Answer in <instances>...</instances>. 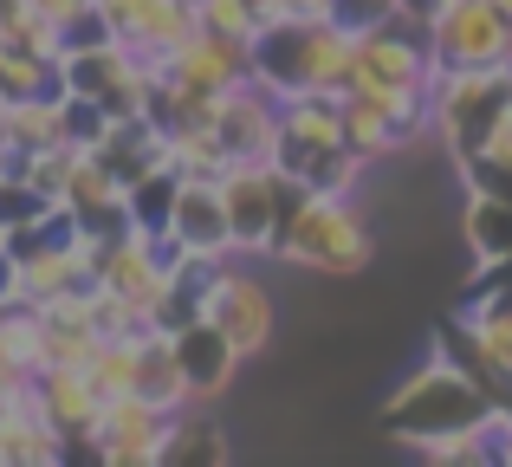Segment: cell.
<instances>
[{
  "mask_svg": "<svg viewBox=\"0 0 512 467\" xmlns=\"http://www.w3.org/2000/svg\"><path fill=\"white\" fill-rule=\"evenodd\" d=\"M201 318H208L214 331H227V338H234L247 357H260L266 344L279 338L273 286H266V279L253 273L247 260H221V266H214L208 292H201Z\"/></svg>",
  "mask_w": 512,
  "mask_h": 467,
  "instance_id": "277c9868",
  "label": "cell"
},
{
  "mask_svg": "<svg viewBox=\"0 0 512 467\" xmlns=\"http://www.w3.org/2000/svg\"><path fill=\"white\" fill-rule=\"evenodd\" d=\"M0 305H26L20 299V260H13V247H0Z\"/></svg>",
  "mask_w": 512,
  "mask_h": 467,
  "instance_id": "603a6c76",
  "label": "cell"
},
{
  "mask_svg": "<svg viewBox=\"0 0 512 467\" xmlns=\"http://www.w3.org/2000/svg\"><path fill=\"white\" fill-rule=\"evenodd\" d=\"M493 403H500V396H493L474 370L454 364V357L435 344V357H428L422 370H409V377L389 390L383 429H389V442H409V435H441V429H474Z\"/></svg>",
  "mask_w": 512,
  "mask_h": 467,
  "instance_id": "7a4b0ae2",
  "label": "cell"
},
{
  "mask_svg": "<svg viewBox=\"0 0 512 467\" xmlns=\"http://www.w3.org/2000/svg\"><path fill=\"white\" fill-rule=\"evenodd\" d=\"M169 461H227V435L214 429L208 409H182V416H175Z\"/></svg>",
  "mask_w": 512,
  "mask_h": 467,
  "instance_id": "ffe728a7",
  "label": "cell"
},
{
  "mask_svg": "<svg viewBox=\"0 0 512 467\" xmlns=\"http://www.w3.org/2000/svg\"><path fill=\"white\" fill-rule=\"evenodd\" d=\"M506 72H512V52H506Z\"/></svg>",
  "mask_w": 512,
  "mask_h": 467,
  "instance_id": "4316f807",
  "label": "cell"
},
{
  "mask_svg": "<svg viewBox=\"0 0 512 467\" xmlns=\"http://www.w3.org/2000/svg\"><path fill=\"white\" fill-rule=\"evenodd\" d=\"M247 78H253V46L221 39V33H208V26H195V33H188L163 65H156V85L195 91V98H221V91L247 85Z\"/></svg>",
  "mask_w": 512,
  "mask_h": 467,
  "instance_id": "52a82bcc",
  "label": "cell"
},
{
  "mask_svg": "<svg viewBox=\"0 0 512 467\" xmlns=\"http://www.w3.org/2000/svg\"><path fill=\"white\" fill-rule=\"evenodd\" d=\"M85 442L104 467H163L175 442V416L156 409L150 396H104Z\"/></svg>",
  "mask_w": 512,
  "mask_h": 467,
  "instance_id": "5b68a950",
  "label": "cell"
},
{
  "mask_svg": "<svg viewBox=\"0 0 512 467\" xmlns=\"http://www.w3.org/2000/svg\"><path fill=\"white\" fill-rule=\"evenodd\" d=\"M506 403H512V396H506Z\"/></svg>",
  "mask_w": 512,
  "mask_h": 467,
  "instance_id": "83f0119b",
  "label": "cell"
},
{
  "mask_svg": "<svg viewBox=\"0 0 512 467\" xmlns=\"http://www.w3.org/2000/svg\"><path fill=\"white\" fill-rule=\"evenodd\" d=\"M214 130L234 163H279V98L253 78L214 98Z\"/></svg>",
  "mask_w": 512,
  "mask_h": 467,
  "instance_id": "ba28073f",
  "label": "cell"
},
{
  "mask_svg": "<svg viewBox=\"0 0 512 467\" xmlns=\"http://www.w3.org/2000/svg\"><path fill=\"white\" fill-rule=\"evenodd\" d=\"M299 182L279 163H227L221 169V202L227 221H234V247L240 260H273L279 234H286V215L299 208Z\"/></svg>",
  "mask_w": 512,
  "mask_h": 467,
  "instance_id": "3957f363",
  "label": "cell"
},
{
  "mask_svg": "<svg viewBox=\"0 0 512 467\" xmlns=\"http://www.w3.org/2000/svg\"><path fill=\"white\" fill-rule=\"evenodd\" d=\"M461 182L467 189H493V195H512V98L500 111V124L487 130V143H480L474 156H461Z\"/></svg>",
  "mask_w": 512,
  "mask_h": 467,
  "instance_id": "2e32d148",
  "label": "cell"
},
{
  "mask_svg": "<svg viewBox=\"0 0 512 467\" xmlns=\"http://www.w3.org/2000/svg\"><path fill=\"white\" fill-rule=\"evenodd\" d=\"M0 137L7 150H46V143H65V91L52 98H7V117H0Z\"/></svg>",
  "mask_w": 512,
  "mask_h": 467,
  "instance_id": "5bb4252c",
  "label": "cell"
},
{
  "mask_svg": "<svg viewBox=\"0 0 512 467\" xmlns=\"http://www.w3.org/2000/svg\"><path fill=\"white\" fill-rule=\"evenodd\" d=\"M13 176H20L33 195H46V202H65V182H72V143L20 150V156H13Z\"/></svg>",
  "mask_w": 512,
  "mask_h": 467,
  "instance_id": "d6986e66",
  "label": "cell"
},
{
  "mask_svg": "<svg viewBox=\"0 0 512 467\" xmlns=\"http://www.w3.org/2000/svg\"><path fill=\"white\" fill-rule=\"evenodd\" d=\"M0 39L13 52H46V59H65L59 52V26L33 7V0H0Z\"/></svg>",
  "mask_w": 512,
  "mask_h": 467,
  "instance_id": "e0dca14e",
  "label": "cell"
},
{
  "mask_svg": "<svg viewBox=\"0 0 512 467\" xmlns=\"http://www.w3.org/2000/svg\"><path fill=\"white\" fill-rule=\"evenodd\" d=\"M175 195H182V176H175V169H150V176H137V182H130V221L150 228V234H169Z\"/></svg>",
  "mask_w": 512,
  "mask_h": 467,
  "instance_id": "ac0fdd59",
  "label": "cell"
},
{
  "mask_svg": "<svg viewBox=\"0 0 512 467\" xmlns=\"http://www.w3.org/2000/svg\"><path fill=\"white\" fill-rule=\"evenodd\" d=\"M435 7H441V0H396V13H409V20H428Z\"/></svg>",
  "mask_w": 512,
  "mask_h": 467,
  "instance_id": "cb8c5ba5",
  "label": "cell"
},
{
  "mask_svg": "<svg viewBox=\"0 0 512 467\" xmlns=\"http://www.w3.org/2000/svg\"><path fill=\"white\" fill-rule=\"evenodd\" d=\"M98 13L111 20V33L124 39V46H137L143 59H156V65L201 26L195 0H98Z\"/></svg>",
  "mask_w": 512,
  "mask_h": 467,
  "instance_id": "9c48e42d",
  "label": "cell"
},
{
  "mask_svg": "<svg viewBox=\"0 0 512 467\" xmlns=\"http://www.w3.org/2000/svg\"><path fill=\"white\" fill-rule=\"evenodd\" d=\"M195 13H201V26L208 33H221V39H240V46H260V13H253V0H195Z\"/></svg>",
  "mask_w": 512,
  "mask_h": 467,
  "instance_id": "44dd1931",
  "label": "cell"
},
{
  "mask_svg": "<svg viewBox=\"0 0 512 467\" xmlns=\"http://www.w3.org/2000/svg\"><path fill=\"white\" fill-rule=\"evenodd\" d=\"M13 176V150H7V137H0V182Z\"/></svg>",
  "mask_w": 512,
  "mask_h": 467,
  "instance_id": "d4e9b609",
  "label": "cell"
},
{
  "mask_svg": "<svg viewBox=\"0 0 512 467\" xmlns=\"http://www.w3.org/2000/svg\"><path fill=\"white\" fill-rule=\"evenodd\" d=\"M175 357H182V377H188V403L195 409H214L227 390H234L240 364H247V351H240L227 331H214L208 318H188L182 331H175Z\"/></svg>",
  "mask_w": 512,
  "mask_h": 467,
  "instance_id": "30bf717a",
  "label": "cell"
},
{
  "mask_svg": "<svg viewBox=\"0 0 512 467\" xmlns=\"http://www.w3.org/2000/svg\"><path fill=\"white\" fill-rule=\"evenodd\" d=\"M273 260L299 266V273H312V279H363L370 260H376L370 215L357 208V195L305 189L299 208L286 215V234H279Z\"/></svg>",
  "mask_w": 512,
  "mask_h": 467,
  "instance_id": "6da1fadb",
  "label": "cell"
},
{
  "mask_svg": "<svg viewBox=\"0 0 512 467\" xmlns=\"http://www.w3.org/2000/svg\"><path fill=\"white\" fill-rule=\"evenodd\" d=\"M500 13H506V20H512V0H500Z\"/></svg>",
  "mask_w": 512,
  "mask_h": 467,
  "instance_id": "484cf974",
  "label": "cell"
},
{
  "mask_svg": "<svg viewBox=\"0 0 512 467\" xmlns=\"http://www.w3.org/2000/svg\"><path fill=\"white\" fill-rule=\"evenodd\" d=\"M33 396H39V416H46L65 442H85L91 422H98V409H104L98 383H91L78 364H46L33 377Z\"/></svg>",
  "mask_w": 512,
  "mask_h": 467,
  "instance_id": "7c38bea8",
  "label": "cell"
},
{
  "mask_svg": "<svg viewBox=\"0 0 512 467\" xmlns=\"http://www.w3.org/2000/svg\"><path fill=\"white\" fill-rule=\"evenodd\" d=\"M461 240L474 253V273L512 260V195H493V189H467V208H461Z\"/></svg>",
  "mask_w": 512,
  "mask_h": 467,
  "instance_id": "4fadbf2b",
  "label": "cell"
},
{
  "mask_svg": "<svg viewBox=\"0 0 512 467\" xmlns=\"http://www.w3.org/2000/svg\"><path fill=\"white\" fill-rule=\"evenodd\" d=\"M396 13V0H331V20H344L350 33H370Z\"/></svg>",
  "mask_w": 512,
  "mask_h": 467,
  "instance_id": "7402d4cb",
  "label": "cell"
},
{
  "mask_svg": "<svg viewBox=\"0 0 512 467\" xmlns=\"http://www.w3.org/2000/svg\"><path fill=\"white\" fill-rule=\"evenodd\" d=\"M169 234L182 240L188 253H201V260H240L234 221H227V202H221V182H182Z\"/></svg>",
  "mask_w": 512,
  "mask_h": 467,
  "instance_id": "8fae6325",
  "label": "cell"
},
{
  "mask_svg": "<svg viewBox=\"0 0 512 467\" xmlns=\"http://www.w3.org/2000/svg\"><path fill=\"white\" fill-rule=\"evenodd\" d=\"M137 370H143V331H111V338H98L85 377L98 383V396H137Z\"/></svg>",
  "mask_w": 512,
  "mask_h": 467,
  "instance_id": "9a60e30c",
  "label": "cell"
},
{
  "mask_svg": "<svg viewBox=\"0 0 512 467\" xmlns=\"http://www.w3.org/2000/svg\"><path fill=\"white\" fill-rule=\"evenodd\" d=\"M428 46L435 65H506L512 20L500 13V0H441L428 13Z\"/></svg>",
  "mask_w": 512,
  "mask_h": 467,
  "instance_id": "8992f818",
  "label": "cell"
}]
</instances>
